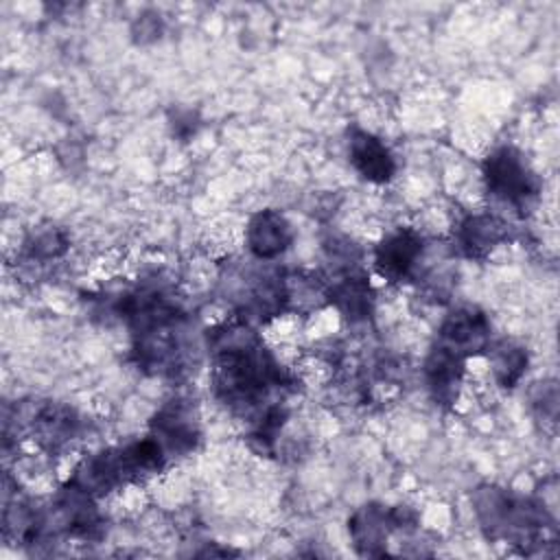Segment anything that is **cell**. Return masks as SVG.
Returning <instances> with one entry per match:
<instances>
[{
  "label": "cell",
  "mask_w": 560,
  "mask_h": 560,
  "mask_svg": "<svg viewBox=\"0 0 560 560\" xmlns=\"http://www.w3.org/2000/svg\"><path fill=\"white\" fill-rule=\"evenodd\" d=\"M210 385L221 405L249 424L295 389L293 376L265 346L256 326L234 317L206 335Z\"/></svg>",
  "instance_id": "cell-1"
},
{
  "label": "cell",
  "mask_w": 560,
  "mask_h": 560,
  "mask_svg": "<svg viewBox=\"0 0 560 560\" xmlns=\"http://www.w3.org/2000/svg\"><path fill=\"white\" fill-rule=\"evenodd\" d=\"M105 311L131 332L136 365L153 376L179 378L197 363L190 317L175 293L158 280L105 298Z\"/></svg>",
  "instance_id": "cell-2"
},
{
  "label": "cell",
  "mask_w": 560,
  "mask_h": 560,
  "mask_svg": "<svg viewBox=\"0 0 560 560\" xmlns=\"http://www.w3.org/2000/svg\"><path fill=\"white\" fill-rule=\"evenodd\" d=\"M472 510L490 540L518 545L525 553L556 542V521L534 497L501 486H481L472 494Z\"/></svg>",
  "instance_id": "cell-3"
},
{
  "label": "cell",
  "mask_w": 560,
  "mask_h": 560,
  "mask_svg": "<svg viewBox=\"0 0 560 560\" xmlns=\"http://www.w3.org/2000/svg\"><path fill=\"white\" fill-rule=\"evenodd\" d=\"M168 464V457L160 442L149 433L140 440L127 442L122 446L103 448L90 457H85L74 472L70 475V483L85 490L88 494L101 499L122 486L140 483L158 472H162Z\"/></svg>",
  "instance_id": "cell-4"
},
{
  "label": "cell",
  "mask_w": 560,
  "mask_h": 560,
  "mask_svg": "<svg viewBox=\"0 0 560 560\" xmlns=\"http://www.w3.org/2000/svg\"><path fill=\"white\" fill-rule=\"evenodd\" d=\"M481 177L492 199L510 206L518 214H527L542 190L538 173L527 158L512 144L494 147L481 164Z\"/></svg>",
  "instance_id": "cell-5"
},
{
  "label": "cell",
  "mask_w": 560,
  "mask_h": 560,
  "mask_svg": "<svg viewBox=\"0 0 560 560\" xmlns=\"http://www.w3.org/2000/svg\"><path fill=\"white\" fill-rule=\"evenodd\" d=\"M83 420L63 402H28L18 409V429L24 431L42 451L57 453L81 433Z\"/></svg>",
  "instance_id": "cell-6"
},
{
  "label": "cell",
  "mask_w": 560,
  "mask_h": 560,
  "mask_svg": "<svg viewBox=\"0 0 560 560\" xmlns=\"http://www.w3.org/2000/svg\"><path fill=\"white\" fill-rule=\"evenodd\" d=\"M149 433L160 442L168 459L192 455L201 442V418L195 400L173 396L158 407Z\"/></svg>",
  "instance_id": "cell-7"
},
{
  "label": "cell",
  "mask_w": 560,
  "mask_h": 560,
  "mask_svg": "<svg viewBox=\"0 0 560 560\" xmlns=\"http://www.w3.org/2000/svg\"><path fill=\"white\" fill-rule=\"evenodd\" d=\"M48 518L52 532H61L72 538L92 540L103 532V516L96 505V497L77 488L74 483H66L48 505Z\"/></svg>",
  "instance_id": "cell-8"
},
{
  "label": "cell",
  "mask_w": 560,
  "mask_h": 560,
  "mask_svg": "<svg viewBox=\"0 0 560 560\" xmlns=\"http://www.w3.org/2000/svg\"><path fill=\"white\" fill-rule=\"evenodd\" d=\"M490 330L492 326L488 315L479 306L464 304L444 315L435 343L468 361L490 348Z\"/></svg>",
  "instance_id": "cell-9"
},
{
  "label": "cell",
  "mask_w": 560,
  "mask_h": 560,
  "mask_svg": "<svg viewBox=\"0 0 560 560\" xmlns=\"http://www.w3.org/2000/svg\"><path fill=\"white\" fill-rule=\"evenodd\" d=\"M424 238L413 228H396L374 247V267L387 282L409 280L424 260Z\"/></svg>",
  "instance_id": "cell-10"
},
{
  "label": "cell",
  "mask_w": 560,
  "mask_h": 560,
  "mask_svg": "<svg viewBox=\"0 0 560 560\" xmlns=\"http://www.w3.org/2000/svg\"><path fill=\"white\" fill-rule=\"evenodd\" d=\"M328 304L350 324H363L374 313V293L368 273L359 262L335 267L330 280H326Z\"/></svg>",
  "instance_id": "cell-11"
},
{
  "label": "cell",
  "mask_w": 560,
  "mask_h": 560,
  "mask_svg": "<svg viewBox=\"0 0 560 560\" xmlns=\"http://www.w3.org/2000/svg\"><path fill=\"white\" fill-rule=\"evenodd\" d=\"M295 232L291 221L273 208L258 210L249 217L245 228V245L249 254L260 262L280 258L293 243Z\"/></svg>",
  "instance_id": "cell-12"
},
{
  "label": "cell",
  "mask_w": 560,
  "mask_h": 560,
  "mask_svg": "<svg viewBox=\"0 0 560 560\" xmlns=\"http://www.w3.org/2000/svg\"><path fill=\"white\" fill-rule=\"evenodd\" d=\"M348 155L354 171L372 184H387L396 175V160L389 147L372 131L352 127L348 131Z\"/></svg>",
  "instance_id": "cell-13"
},
{
  "label": "cell",
  "mask_w": 560,
  "mask_h": 560,
  "mask_svg": "<svg viewBox=\"0 0 560 560\" xmlns=\"http://www.w3.org/2000/svg\"><path fill=\"white\" fill-rule=\"evenodd\" d=\"M348 534L359 556L381 558L387 553V540L394 534L389 508L381 503H365L348 518Z\"/></svg>",
  "instance_id": "cell-14"
},
{
  "label": "cell",
  "mask_w": 560,
  "mask_h": 560,
  "mask_svg": "<svg viewBox=\"0 0 560 560\" xmlns=\"http://www.w3.org/2000/svg\"><path fill=\"white\" fill-rule=\"evenodd\" d=\"M422 372L424 385L433 400L440 405H453L466 374V359L446 350L440 343H433L424 359Z\"/></svg>",
  "instance_id": "cell-15"
},
{
  "label": "cell",
  "mask_w": 560,
  "mask_h": 560,
  "mask_svg": "<svg viewBox=\"0 0 560 560\" xmlns=\"http://www.w3.org/2000/svg\"><path fill=\"white\" fill-rule=\"evenodd\" d=\"M505 238H508V228L497 214L477 212V214H468L459 221V225L455 230L453 247L464 258L481 260Z\"/></svg>",
  "instance_id": "cell-16"
},
{
  "label": "cell",
  "mask_w": 560,
  "mask_h": 560,
  "mask_svg": "<svg viewBox=\"0 0 560 560\" xmlns=\"http://www.w3.org/2000/svg\"><path fill=\"white\" fill-rule=\"evenodd\" d=\"M488 352H490V368H492L494 381L505 389L516 387L529 365L527 348L514 339H501L492 343Z\"/></svg>",
  "instance_id": "cell-17"
},
{
  "label": "cell",
  "mask_w": 560,
  "mask_h": 560,
  "mask_svg": "<svg viewBox=\"0 0 560 560\" xmlns=\"http://www.w3.org/2000/svg\"><path fill=\"white\" fill-rule=\"evenodd\" d=\"M70 247L68 234L52 223L33 228L22 241V260L31 265H46L61 258Z\"/></svg>",
  "instance_id": "cell-18"
},
{
  "label": "cell",
  "mask_w": 560,
  "mask_h": 560,
  "mask_svg": "<svg viewBox=\"0 0 560 560\" xmlns=\"http://www.w3.org/2000/svg\"><path fill=\"white\" fill-rule=\"evenodd\" d=\"M529 400H532V409L536 411V416L540 420L556 424V420H558V385H556V381L536 383V387L529 394Z\"/></svg>",
  "instance_id": "cell-19"
},
{
  "label": "cell",
  "mask_w": 560,
  "mask_h": 560,
  "mask_svg": "<svg viewBox=\"0 0 560 560\" xmlns=\"http://www.w3.org/2000/svg\"><path fill=\"white\" fill-rule=\"evenodd\" d=\"M168 120H171V131H173V136H175L177 140H182V142H188V140L197 133V129H199V125H201L199 114H197L195 109H190V107H177V109H173L171 116H168Z\"/></svg>",
  "instance_id": "cell-20"
},
{
  "label": "cell",
  "mask_w": 560,
  "mask_h": 560,
  "mask_svg": "<svg viewBox=\"0 0 560 560\" xmlns=\"http://www.w3.org/2000/svg\"><path fill=\"white\" fill-rule=\"evenodd\" d=\"M160 33H162V20L158 13H142L133 26V35L138 42L155 39L160 37Z\"/></svg>",
  "instance_id": "cell-21"
}]
</instances>
